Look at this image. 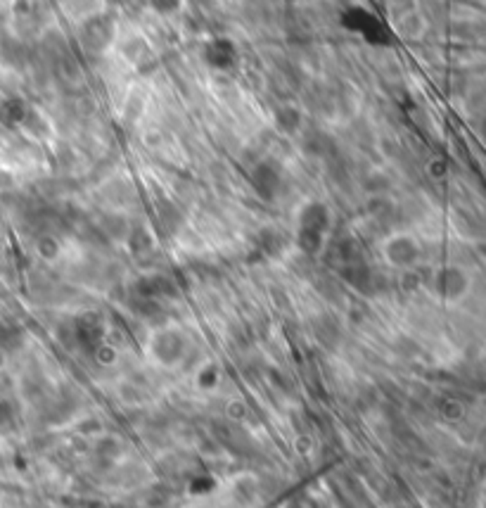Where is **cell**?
<instances>
[{"label":"cell","mask_w":486,"mask_h":508,"mask_svg":"<svg viewBox=\"0 0 486 508\" xmlns=\"http://www.w3.org/2000/svg\"><path fill=\"white\" fill-rule=\"evenodd\" d=\"M202 60L206 62V67L216 69V72H230L237 65V60H240V53H237L233 40L211 38L202 48Z\"/></svg>","instance_id":"obj_6"},{"label":"cell","mask_w":486,"mask_h":508,"mask_svg":"<svg viewBox=\"0 0 486 508\" xmlns=\"http://www.w3.org/2000/svg\"><path fill=\"white\" fill-rule=\"evenodd\" d=\"M147 351L154 363H159L164 368H173L188 354V338L178 328H159L149 338Z\"/></svg>","instance_id":"obj_2"},{"label":"cell","mask_w":486,"mask_h":508,"mask_svg":"<svg viewBox=\"0 0 486 508\" xmlns=\"http://www.w3.org/2000/svg\"><path fill=\"white\" fill-rule=\"evenodd\" d=\"M275 126L282 131V134H294V131H299V126H302V112H299L297 107L282 105L275 112Z\"/></svg>","instance_id":"obj_8"},{"label":"cell","mask_w":486,"mask_h":508,"mask_svg":"<svg viewBox=\"0 0 486 508\" xmlns=\"http://www.w3.org/2000/svg\"><path fill=\"white\" fill-rule=\"evenodd\" d=\"M114 38V22L107 15H95L81 26V43L90 53H105Z\"/></svg>","instance_id":"obj_5"},{"label":"cell","mask_w":486,"mask_h":508,"mask_svg":"<svg viewBox=\"0 0 486 508\" xmlns=\"http://www.w3.org/2000/svg\"><path fill=\"white\" fill-rule=\"evenodd\" d=\"M327 228H330V209L325 202H318V200L306 202L297 214V230H294L299 250L306 254H316L321 250L323 240H325Z\"/></svg>","instance_id":"obj_1"},{"label":"cell","mask_w":486,"mask_h":508,"mask_svg":"<svg viewBox=\"0 0 486 508\" xmlns=\"http://www.w3.org/2000/svg\"><path fill=\"white\" fill-rule=\"evenodd\" d=\"M149 3H152V8L157 10L159 15H171L181 8V0H149Z\"/></svg>","instance_id":"obj_9"},{"label":"cell","mask_w":486,"mask_h":508,"mask_svg":"<svg viewBox=\"0 0 486 508\" xmlns=\"http://www.w3.org/2000/svg\"><path fill=\"white\" fill-rule=\"evenodd\" d=\"M342 26L346 31H354L358 36H363L368 40L370 45H389L391 38H394V33L389 31L382 22L375 17L373 13H368V10L363 8H351L346 10L342 15Z\"/></svg>","instance_id":"obj_3"},{"label":"cell","mask_w":486,"mask_h":508,"mask_svg":"<svg viewBox=\"0 0 486 508\" xmlns=\"http://www.w3.org/2000/svg\"><path fill=\"white\" fill-rule=\"evenodd\" d=\"M252 186L261 200L273 202L277 198V193H280V188H282L280 171H277L270 161H261V164H257L252 171Z\"/></svg>","instance_id":"obj_7"},{"label":"cell","mask_w":486,"mask_h":508,"mask_svg":"<svg viewBox=\"0 0 486 508\" xmlns=\"http://www.w3.org/2000/svg\"><path fill=\"white\" fill-rule=\"evenodd\" d=\"M382 257H384V262L394 269H410L420 257V245L415 242L413 235L396 233L384 240V245H382Z\"/></svg>","instance_id":"obj_4"}]
</instances>
